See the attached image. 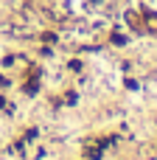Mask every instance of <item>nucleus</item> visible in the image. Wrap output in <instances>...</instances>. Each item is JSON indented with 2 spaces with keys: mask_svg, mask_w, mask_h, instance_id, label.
<instances>
[{
  "mask_svg": "<svg viewBox=\"0 0 157 160\" xmlns=\"http://www.w3.org/2000/svg\"><path fill=\"white\" fill-rule=\"evenodd\" d=\"M37 90H39V84H37V79H31V82L25 84V93H28V96H34Z\"/></svg>",
  "mask_w": 157,
  "mask_h": 160,
  "instance_id": "obj_1",
  "label": "nucleus"
},
{
  "mask_svg": "<svg viewBox=\"0 0 157 160\" xmlns=\"http://www.w3.org/2000/svg\"><path fill=\"white\" fill-rule=\"evenodd\" d=\"M6 84H8V79H6V76H0V87H6Z\"/></svg>",
  "mask_w": 157,
  "mask_h": 160,
  "instance_id": "obj_2",
  "label": "nucleus"
}]
</instances>
